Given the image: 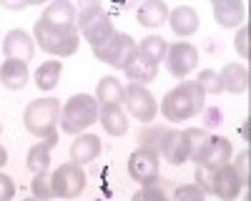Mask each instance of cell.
Wrapping results in <instances>:
<instances>
[{
  "mask_svg": "<svg viewBox=\"0 0 251 201\" xmlns=\"http://www.w3.org/2000/svg\"><path fill=\"white\" fill-rule=\"evenodd\" d=\"M206 108V93L196 80H183L181 86L171 88L161 100V113L166 121H188Z\"/></svg>",
  "mask_w": 251,
  "mask_h": 201,
  "instance_id": "cell-1",
  "label": "cell"
},
{
  "mask_svg": "<svg viewBox=\"0 0 251 201\" xmlns=\"http://www.w3.org/2000/svg\"><path fill=\"white\" fill-rule=\"evenodd\" d=\"M98 113H100V106L96 96H88V93L71 96L66 100V106L60 108V121H58L60 131L68 136H80L86 128L98 124Z\"/></svg>",
  "mask_w": 251,
  "mask_h": 201,
  "instance_id": "cell-2",
  "label": "cell"
},
{
  "mask_svg": "<svg viewBox=\"0 0 251 201\" xmlns=\"http://www.w3.org/2000/svg\"><path fill=\"white\" fill-rule=\"evenodd\" d=\"M33 40L40 46V50H46L55 58H71L80 46V33H78V28L48 25L38 18L33 23Z\"/></svg>",
  "mask_w": 251,
  "mask_h": 201,
  "instance_id": "cell-3",
  "label": "cell"
},
{
  "mask_svg": "<svg viewBox=\"0 0 251 201\" xmlns=\"http://www.w3.org/2000/svg\"><path fill=\"white\" fill-rule=\"evenodd\" d=\"M196 186L203 194H214L221 201H236L244 189L231 164H224L216 169H196Z\"/></svg>",
  "mask_w": 251,
  "mask_h": 201,
  "instance_id": "cell-4",
  "label": "cell"
},
{
  "mask_svg": "<svg viewBox=\"0 0 251 201\" xmlns=\"http://www.w3.org/2000/svg\"><path fill=\"white\" fill-rule=\"evenodd\" d=\"M194 133V151H191V161L196 164V169H216L228 164L231 158V141L224 136H208L201 128H191Z\"/></svg>",
  "mask_w": 251,
  "mask_h": 201,
  "instance_id": "cell-5",
  "label": "cell"
},
{
  "mask_svg": "<svg viewBox=\"0 0 251 201\" xmlns=\"http://www.w3.org/2000/svg\"><path fill=\"white\" fill-rule=\"evenodd\" d=\"M58 121H60V100L58 98H38L30 100L23 111V124L35 138H48L58 133Z\"/></svg>",
  "mask_w": 251,
  "mask_h": 201,
  "instance_id": "cell-6",
  "label": "cell"
},
{
  "mask_svg": "<svg viewBox=\"0 0 251 201\" xmlns=\"http://www.w3.org/2000/svg\"><path fill=\"white\" fill-rule=\"evenodd\" d=\"M78 33H83V38L91 43V48H100L106 40L116 33L111 15L103 10L100 3H86L78 10Z\"/></svg>",
  "mask_w": 251,
  "mask_h": 201,
  "instance_id": "cell-7",
  "label": "cell"
},
{
  "mask_svg": "<svg viewBox=\"0 0 251 201\" xmlns=\"http://www.w3.org/2000/svg\"><path fill=\"white\" fill-rule=\"evenodd\" d=\"M191 151H194V133L191 128L178 131V128H163L156 153L163 156L169 164L174 166H183L186 161H191Z\"/></svg>",
  "mask_w": 251,
  "mask_h": 201,
  "instance_id": "cell-8",
  "label": "cell"
},
{
  "mask_svg": "<svg viewBox=\"0 0 251 201\" xmlns=\"http://www.w3.org/2000/svg\"><path fill=\"white\" fill-rule=\"evenodd\" d=\"M136 50H138V43H136V40H133L128 33L116 30L100 48H93V55L100 60V63H108V66L123 71V68L133 60Z\"/></svg>",
  "mask_w": 251,
  "mask_h": 201,
  "instance_id": "cell-9",
  "label": "cell"
},
{
  "mask_svg": "<svg viewBox=\"0 0 251 201\" xmlns=\"http://www.w3.org/2000/svg\"><path fill=\"white\" fill-rule=\"evenodd\" d=\"M123 103H126V111L133 118H138L141 124H153L158 116V103H156L153 93L141 83L123 86Z\"/></svg>",
  "mask_w": 251,
  "mask_h": 201,
  "instance_id": "cell-10",
  "label": "cell"
},
{
  "mask_svg": "<svg viewBox=\"0 0 251 201\" xmlns=\"http://www.w3.org/2000/svg\"><path fill=\"white\" fill-rule=\"evenodd\" d=\"M50 181H53L55 199H78L83 191H86V181L88 178H86L83 166L68 161V164H63L60 169H55L50 174Z\"/></svg>",
  "mask_w": 251,
  "mask_h": 201,
  "instance_id": "cell-11",
  "label": "cell"
},
{
  "mask_svg": "<svg viewBox=\"0 0 251 201\" xmlns=\"http://www.w3.org/2000/svg\"><path fill=\"white\" fill-rule=\"evenodd\" d=\"M161 171V156L153 149H143L138 146L131 156H128V174L133 181H138L141 186L151 184V181L158 178Z\"/></svg>",
  "mask_w": 251,
  "mask_h": 201,
  "instance_id": "cell-12",
  "label": "cell"
},
{
  "mask_svg": "<svg viewBox=\"0 0 251 201\" xmlns=\"http://www.w3.org/2000/svg\"><path fill=\"white\" fill-rule=\"evenodd\" d=\"M166 68H169V73L174 78H186L188 73H191L196 66H199V50L186 43V40H178V43L169 46V50H166Z\"/></svg>",
  "mask_w": 251,
  "mask_h": 201,
  "instance_id": "cell-13",
  "label": "cell"
},
{
  "mask_svg": "<svg viewBox=\"0 0 251 201\" xmlns=\"http://www.w3.org/2000/svg\"><path fill=\"white\" fill-rule=\"evenodd\" d=\"M3 53H5L8 60H23V63H28L35 55V40H33L30 33L15 28L3 40Z\"/></svg>",
  "mask_w": 251,
  "mask_h": 201,
  "instance_id": "cell-14",
  "label": "cell"
},
{
  "mask_svg": "<svg viewBox=\"0 0 251 201\" xmlns=\"http://www.w3.org/2000/svg\"><path fill=\"white\" fill-rule=\"evenodd\" d=\"M40 20L55 28H78V8L68 0H55L43 10Z\"/></svg>",
  "mask_w": 251,
  "mask_h": 201,
  "instance_id": "cell-15",
  "label": "cell"
},
{
  "mask_svg": "<svg viewBox=\"0 0 251 201\" xmlns=\"http://www.w3.org/2000/svg\"><path fill=\"white\" fill-rule=\"evenodd\" d=\"M219 80H221V91L226 93H246L249 86H251V75H249V68L241 66V63H226L219 73Z\"/></svg>",
  "mask_w": 251,
  "mask_h": 201,
  "instance_id": "cell-16",
  "label": "cell"
},
{
  "mask_svg": "<svg viewBox=\"0 0 251 201\" xmlns=\"http://www.w3.org/2000/svg\"><path fill=\"white\" fill-rule=\"evenodd\" d=\"M169 25L176 35L181 38H188V35H194L199 30V13L196 8L191 5H178L169 13Z\"/></svg>",
  "mask_w": 251,
  "mask_h": 201,
  "instance_id": "cell-17",
  "label": "cell"
},
{
  "mask_svg": "<svg viewBox=\"0 0 251 201\" xmlns=\"http://www.w3.org/2000/svg\"><path fill=\"white\" fill-rule=\"evenodd\" d=\"M28 78H30V71H28V63H23V60H5L0 66V86H5L8 91H23Z\"/></svg>",
  "mask_w": 251,
  "mask_h": 201,
  "instance_id": "cell-18",
  "label": "cell"
},
{
  "mask_svg": "<svg viewBox=\"0 0 251 201\" xmlns=\"http://www.w3.org/2000/svg\"><path fill=\"white\" fill-rule=\"evenodd\" d=\"M169 5L163 0H146V3L138 5L136 18L143 28H161L163 23H169Z\"/></svg>",
  "mask_w": 251,
  "mask_h": 201,
  "instance_id": "cell-19",
  "label": "cell"
},
{
  "mask_svg": "<svg viewBox=\"0 0 251 201\" xmlns=\"http://www.w3.org/2000/svg\"><path fill=\"white\" fill-rule=\"evenodd\" d=\"M98 153H100V138L93 136V133H80L71 146V161L78 164V166L96 161Z\"/></svg>",
  "mask_w": 251,
  "mask_h": 201,
  "instance_id": "cell-20",
  "label": "cell"
},
{
  "mask_svg": "<svg viewBox=\"0 0 251 201\" xmlns=\"http://www.w3.org/2000/svg\"><path fill=\"white\" fill-rule=\"evenodd\" d=\"M244 13L241 0H214V18L221 28H239Z\"/></svg>",
  "mask_w": 251,
  "mask_h": 201,
  "instance_id": "cell-21",
  "label": "cell"
},
{
  "mask_svg": "<svg viewBox=\"0 0 251 201\" xmlns=\"http://www.w3.org/2000/svg\"><path fill=\"white\" fill-rule=\"evenodd\" d=\"M123 73H126V78H128L131 83H141V86H146V83H151V80H156V75H158V66L153 63V60H149L146 55H141V53L136 50L133 60L123 68Z\"/></svg>",
  "mask_w": 251,
  "mask_h": 201,
  "instance_id": "cell-22",
  "label": "cell"
},
{
  "mask_svg": "<svg viewBox=\"0 0 251 201\" xmlns=\"http://www.w3.org/2000/svg\"><path fill=\"white\" fill-rule=\"evenodd\" d=\"M55 144H58V133H53V136L43 138L40 144L30 146V151H28V169H30L33 176L48 171V166H50V149Z\"/></svg>",
  "mask_w": 251,
  "mask_h": 201,
  "instance_id": "cell-23",
  "label": "cell"
},
{
  "mask_svg": "<svg viewBox=\"0 0 251 201\" xmlns=\"http://www.w3.org/2000/svg\"><path fill=\"white\" fill-rule=\"evenodd\" d=\"M98 121L103 131H106L108 136H123L126 131H128V116H126V111L118 106H100V113H98Z\"/></svg>",
  "mask_w": 251,
  "mask_h": 201,
  "instance_id": "cell-24",
  "label": "cell"
},
{
  "mask_svg": "<svg viewBox=\"0 0 251 201\" xmlns=\"http://www.w3.org/2000/svg\"><path fill=\"white\" fill-rule=\"evenodd\" d=\"M174 191H176L174 181L158 176L156 181H151V184L141 186V189L133 194L131 201H171V199H174Z\"/></svg>",
  "mask_w": 251,
  "mask_h": 201,
  "instance_id": "cell-25",
  "label": "cell"
},
{
  "mask_svg": "<svg viewBox=\"0 0 251 201\" xmlns=\"http://www.w3.org/2000/svg\"><path fill=\"white\" fill-rule=\"evenodd\" d=\"M96 100L98 106H118L123 100V86L116 75H103L98 80V88H96Z\"/></svg>",
  "mask_w": 251,
  "mask_h": 201,
  "instance_id": "cell-26",
  "label": "cell"
},
{
  "mask_svg": "<svg viewBox=\"0 0 251 201\" xmlns=\"http://www.w3.org/2000/svg\"><path fill=\"white\" fill-rule=\"evenodd\" d=\"M60 73H63L60 60H46V63H40V68L35 71V86L40 91H53L60 80Z\"/></svg>",
  "mask_w": 251,
  "mask_h": 201,
  "instance_id": "cell-27",
  "label": "cell"
},
{
  "mask_svg": "<svg viewBox=\"0 0 251 201\" xmlns=\"http://www.w3.org/2000/svg\"><path fill=\"white\" fill-rule=\"evenodd\" d=\"M166 50H169V43H166L161 35H149V38H143L138 43V53L146 55L149 60H153L156 66L166 58Z\"/></svg>",
  "mask_w": 251,
  "mask_h": 201,
  "instance_id": "cell-28",
  "label": "cell"
},
{
  "mask_svg": "<svg viewBox=\"0 0 251 201\" xmlns=\"http://www.w3.org/2000/svg\"><path fill=\"white\" fill-rule=\"evenodd\" d=\"M30 191H33V196H35V199H43V201L55 199L50 174H48V171H46V174H35V178L30 181Z\"/></svg>",
  "mask_w": 251,
  "mask_h": 201,
  "instance_id": "cell-29",
  "label": "cell"
},
{
  "mask_svg": "<svg viewBox=\"0 0 251 201\" xmlns=\"http://www.w3.org/2000/svg\"><path fill=\"white\" fill-rule=\"evenodd\" d=\"M196 83L201 86V91H203L206 96H219V93H221V80H219V73H216V71H211V68L201 71V73H199V78H196Z\"/></svg>",
  "mask_w": 251,
  "mask_h": 201,
  "instance_id": "cell-30",
  "label": "cell"
},
{
  "mask_svg": "<svg viewBox=\"0 0 251 201\" xmlns=\"http://www.w3.org/2000/svg\"><path fill=\"white\" fill-rule=\"evenodd\" d=\"M171 201H206V194L196 184H181V186H176Z\"/></svg>",
  "mask_w": 251,
  "mask_h": 201,
  "instance_id": "cell-31",
  "label": "cell"
},
{
  "mask_svg": "<svg viewBox=\"0 0 251 201\" xmlns=\"http://www.w3.org/2000/svg\"><path fill=\"white\" fill-rule=\"evenodd\" d=\"M249 158H251V151L246 149V151H241L239 156H236V161H234V171H236V176L241 178V186L246 189L249 186Z\"/></svg>",
  "mask_w": 251,
  "mask_h": 201,
  "instance_id": "cell-32",
  "label": "cell"
},
{
  "mask_svg": "<svg viewBox=\"0 0 251 201\" xmlns=\"http://www.w3.org/2000/svg\"><path fill=\"white\" fill-rule=\"evenodd\" d=\"M15 196V184L8 174H0V201H13Z\"/></svg>",
  "mask_w": 251,
  "mask_h": 201,
  "instance_id": "cell-33",
  "label": "cell"
},
{
  "mask_svg": "<svg viewBox=\"0 0 251 201\" xmlns=\"http://www.w3.org/2000/svg\"><path fill=\"white\" fill-rule=\"evenodd\" d=\"M234 46H236V50L241 53V58H249V28H246V25H241V30L236 33Z\"/></svg>",
  "mask_w": 251,
  "mask_h": 201,
  "instance_id": "cell-34",
  "label": "cell"
},
{
  "mask_svg": "<svg viewBox=\"0 0 251 201\" xmlns=\"http://www.w3.org/2000/svg\"><path fill=\"white\" fill-rule=\"evenodd\" d=\"M8 164V151H5V146L3 144H0V169H3Z\"/></svg>",
  "mask_w": 251,
  "mask_h": 201,
  "instance_id": "cell-35",
  "label": "cell"
},
{
  "mask_svg": "<svg viewBox=\"0 0 251 201\" xmlns=\"http://www.w3.org/2000/svg\"><path fill=\"white\" fill-rule=\"evenodd\" d=\"M5 8H28L30 3H3Z\"/></svg>",
  "mask_w": 251,
  "mask_h": 201,
  "instance_id": "cell-36",
  "label": "cell"
},
{
  "mask_svg": "<svg viewBox=\"0 0 251 201\" xmlns=\"http://www.w3.org/2000/svg\"><path fill=\"white\" fill-rule=\"evenodd\" d=\"M23 201H43V199H35V196H30V199H23Z\"/></svg>",
  "mask_w": 251,
  "mask_h": 201,
  "instance_id": "cell-37",
  "label": "cell"
}]
</instances>
